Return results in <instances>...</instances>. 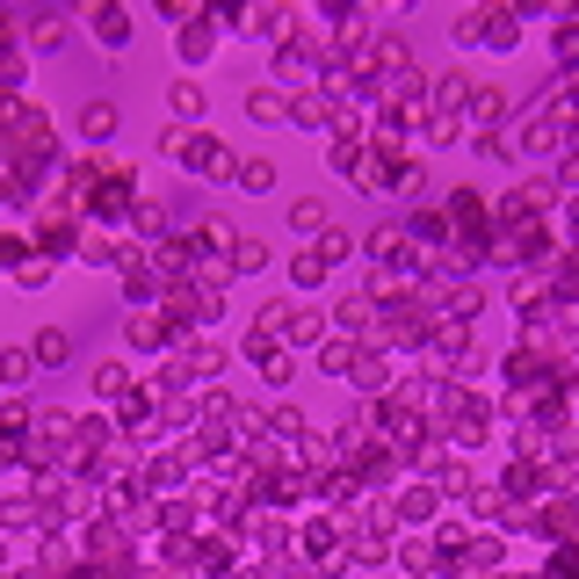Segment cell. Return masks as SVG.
Listing matches in <instances>:
<instances>
[{
  "label": "cell",
  "mask_w": 579,
  "mask_h": 579,
  "mask_svg": "<svg viewBox=\"0 0 579 579\" xmlns=\"http://www.w3.org/2000/svg\"><path fill=\"white\" fill-rule=\"evenodd\" d=\"M210 51H218V15H189V22H181V58L203 66Z\"/></svg>",
  "instance_id": "obj_1"
},
{
  "label": "cell",
  "mask_w": 579,
  "mask_h": 579,
  "mask_svg": "<svg viewBox=\"0 0 579 579\" xmlns=\"http://www.w3.org/2000/svg\"><path fill=\"white\" fill-rule=\"evenodd\" d=\"M37 247H44V261L80 247V239H73V210H44V218H37Z\"/></svg>",
  "instance_id": "obj_2"
},
{
  "label": "cell",
  "mask_w": 579,
  "mask_h": 579,
  "mask_svg": "<svg viewBox=\"0 0 579 579\" xmlns=\"http://www.w3.org/2000/svg\"><path fill=\"white\" fill-rule=\"evenodd\" d=\"M290 124H297V131H326V124H341V116L326 109V95H297V102H290Z\"/></svg>",
  "instance_id": "obj_3"
},
{
  "label": "cell",
  "mask_w": 579,
  "mask_h": 579,
  "mask_svg": "<svg viewBox=\"0 0 579 579\" xmlns=\"http://www.w3.org/2000/svg\"><path fill=\"white\" fill-rule=\"evenodd\" d=\"M87 22H95V37H102L109 51H124V44H131V15H124V8H95Z\"/></svg>",
  "instance_id": "obj_4"
},
{
  "label": "cell",
  "mask_w": 579,
  "mask_h": 579,
  "mask_svg": "<svg viewBox=\"0 0 579 579\" xmlns=\"http://www.w3.org/2000/svg\"><path fill=\"white\" fill-rule=\"evenodd\" d=\"M80 138H87V145L116 138V102H87V109H80Z\"/></svg>",
  "instance_id": "obj_5"
},
{
  "label": "cell",
  "mask_w": 579,
  "mask_h": 579,
  "mask_svg": "<svg viewBox=\"0 0 579 579\" xmlns=\"http://www.w3.org/2000/svg\"><path fill=\"white\" fill-rule=\"evenodd\" d=\"M181 471H189V449H167V456H152L145 485H152V493H167V485H181Z\"/></svg>",
  "instance_id": "obj_6"
},
{
  "label": "cell",
  "mask_w": 579,
  "mask_h": 579,
  "mask_svg": "<svg viewBox=\"0 0 579 579\" xmlns=\"http://www.w3.org/2000/svg\"><path fill=\"white\" fill-rule=\"evenodd\" d=\"M167 109H174V124H196V116H203V87L196 80H174L167 87Z\"/></svg>",
  "instance_id": "obj_7"
},
{
  "label": "cell",
  "mask_w": 579,
  "mask_h": 579,
  "mask_svg": "<svg viewBox=\"0 0 579 579\" xmlns=\"http://www.w3.org/2000/svg\"><path fill=\"white\" fill-rule=\"evenodd\" d=\"M247 116H254V124H290V102L276 95V87H254V95H247Z\"/></svg>",
  "instance_id": "obj_8"
},
{
  "label": "cell",
  "mask_w": 579,
  "mask_h": 579,
  "mask_svg": "<svg viewBox=\"0 0 579 579\" xmlns=\"http://www.w3.org/2000/svg\"><path fill=\"white\" fill-rule=\"evenodd\" d=\"M29 348H37V362H44V370H58V362L73 355V333H66V326H44V333H37Z\"/></svg>",
  "instance_id": "obj_9"
},
{
  "label": "cell",
  "mask_w": 579,
  "mask_h": 579,
  "mask_svg": "<svg viewBox=\"0 0 579 579\" xmlns=\"http://www.w3.org/2000/svg\"><path fill=\"white\" fill-rule=\"evenodd\" d=\"M471 109H478V116H471V124H478V131H485V138H493V131H500V124H507V95H500V87H485V95H478V102H471Z\"/></svg>",
  "instance_id": "obj_10"
},
{
  "label": "cell",
  "mask_w": 579,
  "mask_h": 579,
  "mask_svg": "<svg viewBox=\"0 0 579 579\" xmlns=\"http://www.w3.org/2000/svg\"><path fill=\"white\" fill-rule=\"evenodd\" d=\"M225 268L254 276V268H268V247H261V239H232V247H225Z\"/></svg>",
  "instance_id": "obj_11"
},
{
  "label": "cell",
  "mask_w": 579,
  "mask_h": 579,
  "mask_svg": "<svg viewBox=\"0 0 579 579\" xmlns=\"http://www.w3.org/2000/svg\"><path fill=\"white\" fill-rule=\"evenodd\" d=\"M464 95H471V80H464V73H442V80H435V109H428V116H456V102H464Z\"/></svg>",
  "instance_id": "obj_12"
},
{
  "label": "cell",
  "mask_w": 579,
  "mask_h": 579,
  "mask_svg": "<svg viewBox=\"0 0 579 579\" xmlns=\"http://www.w3.org/2000/svg\"><path fill=\"white\" fill-rule=\"evenodd\" d=\"M239 189L268 196V189H276V160H239Z\"/></svg>",
  "instance_id": "obj_13"
},
{
  "label": "cell",
  "mask_w": 579,
  "mask_h": 579,
  "mask_svg": "<svg viewBox=\"0 0 579 579\" xmlns=\"http://www.w3.org/2000/svg\"><path fill=\"white\" fill-rule=\"evenodd\" d=\"M391 514H399V522H406V514H413V522H428V514H435V493H428V485H406V493L391 500Z\"/></svg>",
  "instance_id": "obj_14"
},
{
  "label": "cell",
  "mask_w": 579,
  "mask_h": 579,
  "mask_svg": "<svg viewBox=\"0 0 579 579\" xmlns=\"http://www.w3.org/2000/svg\"><path fill=\"white\" fill-rule=\"evenodd\" d=\"M181 348H189V370H196V377H218V370H225V348H218V341H181Z\"/></svg>",
  "instance_id": "obj_15"
},
{
  "label": "cell",
  "mask_w": 579,
  "mask_h": 579,
  "mask_svg": "<svg viewBox=\"0 0 579 579\" xmlns=\"http://www.w3.org/2000/svg\"><path fill=\"white\" fill-rule=\"evenodd\" d=\"M355 355H362L355 341H326V355H319V370H326V377H355Z\"/></svg>",
  "instance_id": "obj_16"
},
{
  "label": "cell",
  "mask_w": 579,
  "mask_h": 579,
  "mask_svg": "<svg viewBox=\"0 0 579 579\" xmlns=\"http://www.w3.org/2000/svg\"><path fill=\"white\" fill-rule=\"evenodd\" d=\"M29 44H37V51H58V44H66V15H37V22H29Z\"/></svg>",
  "instance_id": "obj_17"
},
{
  "label": "cell",
  "mask_w": 579,
  "mask_h": 579,
  "mask_svg": "<svg viewBox=\"0 0 579 579\" xmlns=\"http://www.w3.org/2000/svg\"><path fill=\"white\" fill-rule=\"evenodd\" d=\"M442 239H449V218L442 210H420L413 218V247H442Z\"/></svg>",
  "instance_id": "obj_18"
},
{
  "label": "cell",
  "mask_w": 579,
  "mask_h": 579,
  "mask_svg": "<svg viewBox=\"0 0 579 579\" xmlns=\"http://www.w3.org/2000/svg\"><path fill=\"white\" fill-rule=\"evenodd\" d=\"M95 391H102V399H131V370H124V362H102V370H95Z\"/></svg>",
  "instance_id": "obj_19"
},
{
  "label": "cell",
  "mask_w": 579,
  "mask_h": 579,
  "mask_svg": "<svg viewBox=\"0 0 579 579\" xmlns=\"http://www.w3.org/2000/svg\"><path fill=\"white\" fill-rule=\"evenodd\" d=\"M80 261H95V268H109V261H124V247H116L109 232H87V239H80Z\"/></svg>",
  "instance_id": "obj_20"
},
{
  "label": "cell",
  "mask_w": 579,
  "mask_h": 579,
  "mask_svg": "<svg viewBox=\"0 0 579 579\" xmlns=\"http://www.w3.org/2000/svg\"><path fill=\"white\" fill-rule=\"evenodd\" d=\"M333 543H341V529H333V514H312V522H304V551H333Z\"/></svg>",
  "instance_id": "obj_21"
},
{
  "label": "cell",
  "mask_w": 579,
  "mask_h": 579,
  "mask_svg": "<svg viewBox=\"0 0 579 579\" xmlns=\"http://www.w3.org/2000/svg\"><path fill=\"white\" fill-rule=\"evenodd\" d=\"M290 225H297V232H319V225H326V203H319V196L290 203Z\"/></svg>",
  "instance_id": "obj_22"
},
{
  "label": "cell",
  "mask_w": 579,
  "mask_h": 579,
  "mask_svg": "<svg viewBox=\"0 0 579 579\" xmlns=\"http://www.w3.org/2000/svg\"><path fill=\"white\" fill-rule=\"evenodd\" d=\"M449 218H456V225H485V203H478L471 189H456V196H449Z\"/></svg>",
  "instance_id": "obj_23"
},
{
  "label": "cell",
  "mask_w": 579,
  "mask_h": 579,
  "mask_svg": "<svg viewBox=\"0 0 579 579\" xmlns=\"http://www.w3.org/2000/svg\"><path fill=\"white\" fill-rule=\"evenodd\" d=\"M514 37H522V29H514V15H485V44H493V51H507Z\"/></svg>",
  "instance_id": "obj_24"
},
{
  "label": "cell",
  "mask_w": 579,
  "mask_h": 579,
  "mask_svg": "<svg viewBox=\"0 0 579 579\" xmlns=\"http://www.w3.org/2000/svg\"><path fill=\"white\" fill-rule=\"evenodd\" d=\"M428 558H435V543H420V536H406V543H399V572H420Z\"/></svg>",
  "instance_id": "obj_25"
},
{
  "label": "cell",
  "mask_w": 579,
  "mask_h": 579,
  "mask_svg": "<svg viewBox=\"0 0 579 579\" xmlns=\"http://www.w3.org/2000/svg\"><path fill=\"white\" fill-rule=\"evenodd\" d=\"M15 276H22V290H44V283H51V261H44V254H29Z\"/></svg>",
  "instance_id": "obj_26"
},
{
  "label": "cell",
  "mask_w": 579,
  "mask_h": 579,
  "mask_svg": "<svg viewBox=\"0 0 579 579\" xmlns=\"http://www.w3.org/2000/svg\"><path fill=\"white\" fill-rule=\"evenodd\" d=\"M348 254H355V239H348V232H326V239H319V261H326V268H333V261H348Z\"/></svg>",
  "instance_id": "obj_27"
},
{
  "label": "cell",
  "mask_w": 579,
  "mask_h": 579,
  "mask_svg": "<svg viewBox=\"0 0 579 579\" xmlns=\"http://www.w3.org/2000/svg\"><path fill=\"white\" fill-rule=\"evenodd\" d=\"M29 80V58L22 51H0V87H22Z\"/></svg>",
  "instance_id": "obj_28"
},
{
  "label": "cell",
  "mask_w": 579,
  "mask_h": 579,
  "mask_svg": "<svg viewBox=\"0 0 579 579\" xmlns=\"http://www.w3.org/2000/svg\"><path fill=\"white\" fill-rule=\"evenodd\" d=\"M428 138H435V145H456V138H464V124H456V116H428Z\"/></svg>",
  "instance_id": "obj_29"
},
{
  "label": "cell",
  "mask_w": 579,
  "mask_h": 579,
  "mask_svg": "<svg viewBox=\"0 0 579 579\" xmlns=\"http://www.w3.org/2000/svg\"><path fill=\"white\" fill-rule=\"evenodd\" d=\"M160 225H167V210H160V203H138V232L160 239Z\"/></svg>",
  "instance_id": "obj_30"
},
{
  "label": "cell",
  "mask_w": 579,
  "mask_h": 579,
  "mask_svg": "<svg viewBox=\"0 0 579 579\" xmlns=\"http://www.w3.org/2000/svg\"><path fill=\"white\" fill-rule=\"evenodd\" d=\"M29 362H37V355H0V384H22Z\"/></svg>",
  "instance_id": "obj_31"
},
{
  "label": "cell",
  "mask_w": 579,
  "mask_h": 579,
  "mask_svg": "<svg viewBox=\"0 0 579 579\" xmlns=\"http://www.w3.org/2000/svg\"><path fill=\"white\" fill-rule=\"evenodd\" d=\"M290 341H319V312H290Z\"/></svg>",
  "instance_id": "obj_32"
},
{
  "label": "cell",
  "mask_w": 579,
  "mask_h": 579,
  "mask_svg": "<svg viewBox=\"0 0 579 579\" xmlns=\"http://www.w3.org/2000/svg\"><path fill=\"white\" fill-rule=\"evenodd\" d=\"M131 341L152 348V341H160V319H145V312H138V319H131Z\"/></svg>",
  "instance_id": "obj_33"
},
{
  "label": "cell",
  "mask_w": 579,
  "mask_h": 579,
  "mask_svg": "<svg viewBox=\"0 0 579 579\" xmlns=\"http://www.w3.org/2000/svg\"><path fill=\"white\" fill-rule=\"evenodd\" d=\"M22 261H29V247H22L15 232H8V239H0V268H22Z\"/></svg>",
  "instance_id": "obj_34"
}]
</instances>
